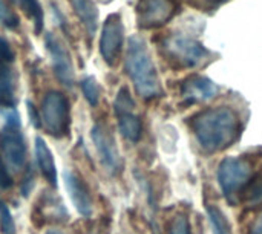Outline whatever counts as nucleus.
Here are the masks:
<instances>
[{
  "mask_svg": "<svg viewBox=\"0 0 262 234\" xmlns=\"http://www.w3.org/2000/svg\"><path fill=\"white\" fill-rule=\"evenodd\" d=\"M32 187H34V176H32V172H29V175L23 179V184H21V196L28 198Z\"/></svg>",
  "mask_w": 262,
  "mask_h": 234,
  "instance_id": "nucleus-28",
  "label": "nucleus"
},
{
  "mask_svg": "<svg viewBox=\"0 0 262 234\" xmlns=\"http://www.w3.org/2000/svg\"><path fill=\"white\" fill-rule=\"evenodd\" d=\"M26 109H28V115H29L31 124H32L35 129H40V127H41V118H40L38 110H37V107L34 106V103H32V101H26Z\"/></svg>",
  "mask_w": 262,
  "mask_h": 234,
  "instance_id": "nucleus-26",
  "label": "nucleus"
},
{
  "mask_svg": "<svg viewBox=\"0 0 262 234\" xmlns=\"http://www.w3.org/2000/svg\"><path fill=\"white\" fill-rule=\"evenodd\" d=\"M41 120L48 129V132L55 136L61 138L69 130V103L66 97L60 92H48L41 101Z\"/></svg>",
  "mask_w": 262,
  "mask_h": 234,
  "instance_id": "nucleus-4",
  "label": "nucleus"
},
{
  "mask_svg": "<svg viewBox=\"0 0 262 234\" xmlns=\"http://www.w3.org/2000/svg\"><path fill=\"white\" fill-rule=\"evenodd\" d=\"M206 212H207V216H209V221H210V225H212V233L233 234L232 233L230 222L227 221L226 215H224L216 205L207 204V205H206Z\"/></svg>",
  "mask_w": 262,
  "mask_h": 234,
  "instance_id": "nucleus-18",
  "label": "nucleus"
},
{
  "mask_svg": "<svg viewBox=\"0 0 262 234\" xmlns=\"http://www.w3.org/2000/svg\"><path fill=\"white\" fill-rule=\"evenodd\" d=\"M192 132L206 153H218L232 146L241 133L238 113L227 106L200 112L190 121Z\"/></svg>",
  "mask_w": 262,
  "mask_h": 234,
  "instance_id": "nucleus-1",
  "label": "nucleus"
},
{
  "mask_svg": "<svg viewBox=\"0 0 262 234\" xmlns=\"http://www.w3.org/2000/svg\"><path fill=\"white\" fill-rule=\"evenodd\" d=\"M11 185H12V179H11L9 173H8V169H6V166L3 162V158L0 155V189L2 190H6Z\"/></svg>",
  "mask_w": 262,
  "mask_h": 234,
  "instance_id": "nucleus-27",
  "label": "nucleus"
},
{
  "mask_svg": "<svg viewBox=\"0 0 262 234\" xmlns=\"http://www.w3.org/2000/svg\"><path fill=\"white\" fill-rule=\"evenodd\" d=\"M0 228L3 234H15V224L9 208L0 202Z\"/></svg>",
  "mask_w": 262,
  "mask_h": 234,
  "instance_id": "nucleus-22",
  "label": "nucleus"
},
{
  "mask_svg": "<svg viewBox=\"0 0 262 234\" xmlns=\"http://www.w3.org/2000/svg\"><path fill=\"white\" fill-rule=\"evenodd\" d=\"M45 41H46V48H48V52H49L51 60H52V69H54L55 77L66 87H71L74 84L75 74H74L72 60H71V55H69L66 46L52 32H49L46 35Z\"/></svg>",
  "mask_w": 262,
  "mask_h": 234,
  "instance_id": "nucleus-8",
  "label": "nucleus"
},
{
  "mask_svg": "<svg viewBox=\"0 0 262 234\" xmlns=\"http://www.w3.org/2000/svg\"><path fill=\"white\" fill-rule=\"evenodd\" d=\"M14 61V52L5 38H0V67Z\"/></svg>",
  "mask_w": 262,
  "mask_h": 234,
  "instance_id": "nucleus-25",
  "label": "nucleus"
},
{
  "mask_svg": "<svg viewBox=\"0 0 262 234\" xmlns=\"http://www.w3.org/2000/svg\"><path fill=\"white\" fill-rule=\"evenodd\" d=\"M246 187H249V190L244 193V198H246L247 201L255 202V201L262 199V179H259V178L255 179V181L250 179V182H249Z\"/></svg>",
  "mask_w": 262,
  "mask_h": 234,
  "instance_id": "nucleus-24",
  "label": "nucleus"
},
{
  "mask_svg": "<svg viewBox=\"0 0 262 234\" xmlns=\"http://www.w3.org/2000/svg\"><path fill=\"white\" fill-rule=\"evenodd\" d=\"M124 63H126V72L134 83L137 93L141 98L152 100L163 93L157 67L143 38L137 35L129 37Z\"/></svg>",
  "mask_w": 262,
  "mask_h": 234,
  "instance_id": "nucleus-2",
  "label": "nucleus"
},
{
  "mask_svg": "<svg viewBox=\"0 0 262 234\" xmlns=\"http://www.w3.org/2000/svg\"><path fill=\"white\" fill-rule=\"evenodd\" d=\"M46 234H63L61 231H58V230H48Z\"/></svg>",
  "mask_w": 262,
  "mask_h": 234,
  "instance_id": "nucleus-31",
  "label": "nucleus"
},
{
  "mask_svg": "<svg viewBox=\"0 0 262 234\" xmlns=\"http://www.w3.org/2000/svg\"><path fill=\"white\" fill-rule=\"evenodd\" d=\"M135 107V101L129 92V89L126 86H123L118 93H117V98H115V103H114V109H115V113L117 115H124V113H132Z\"/></svg>",
  "mask_w": 262,
  "mask_h": 234,
  "instance_id": "nucleus-19",
  "label": "nucleus"
},
{
  "mask_svg": "<svg viewBox=\"0 0 262 234\" xmlns=\"http://www.w3.org/2000/svg\"><path fill=\"white\" fill-rule=\"evenodd\" d=\"M0 147H2L3 158L14 170H20L25 166L26 144H25V138L20 129L5 126L0 135Z\"/></svg>",
  "mask_w": 262,
  "mask_h": 234,
  "instance_id": "nucleus-10",
  "label": "nucleus"
},
{
  "mask_svg": "<svg viewBox=\"0 0 262 234\" xmlns=\"http://www.w3.org/2000/svg\"><path fill=\"white\" fill-rule=\"evenodd\" d=\"M91 138L95 144V149L98 152L103 167L111 175L118 173V170L121 169V158L109 130L101 124H95L91 130Z\"/></svg>",
  "mask_w": 262,
  "mask_h": 234,
  "instance_id": "nucleus-9",
  "label": "nucleus"
},
{
  "mask_svg": "<svg viewBox=\"0 0 262 234\" xmlns=\"http://www.w3.org/2000/svg\"><path fill=\"white\" fill-rule=\"evenodd\" d=\"M227 0H204V3L207 5V6H210V8H218L220 5H223V3H226Z\"/></svg>",
  "mask_w": 262,
  "mask_h": 234,
  "instance_id": "nucleus-30",
  "label": "nucleus"
},
{
  "mask_svg": "<svg viewBox=\"0 0 262 234\" xmlns=\"http://www.w3.org/2000/svg\"><path fill=\"white\" fill-rule=\"evenodd\" d=\"M118 130L130 143H137L141 138V121L134 113L118 115Z\"/></svg>",
  "mask_w": 262,
  "mask_h": 234,
  "instance_id": "nucleus-16",
  "label": "nucleus"
},
{
  "mask_svg": "<svg viewBox=\"0 0 262 234\" xmlns=\"http://www.w3.org/2000/svg\"><path fill=\"white\" fill-rule=\"evenodd\" d=\"M17 6H20L26 15L29 18H32L34 21V32L35 34H40L43 31V20H45V15H43V8L40 5L38 0H12Z\"/></svg>",
  "mask_w": 262,
  "mask_h": 234,
  "instance_id": "nucleus-17",
  "label": "nucleus"
},
{
  "mask_svg": "<svg viewBox=\"0 0 262 234\" xmlns=\"http://www.w3.org/2000/svg\"><path fill=\"white\" fill-rule=\"evenodd\" d=\"M34 153H35V161H37V166H38L43 178L52 187H57V169H55V162H54V158H52V153H51L48 144L40 136H37L34 139Z\"/></svg>",
  "mask_w": 262,
  "mask_h": 234,
  "instance_id": "nucleus-13",
  "label": "nucleus"
},
{
  "mask_svg": "<svg viewBox=\"0 0 262 234\" xmlns=\"http://www.w3.org/2000/svg\"><path fill=\"white\" fill-rule=\"evenodd\" d=\"M169 234H192V228H190V224H189L187 218L183 216V215L175 216V219L170 224Z\"/></svg>",
  "mask_w": 262,
  "mask_h": 234,
  "instance_id": "nucleus-23",
  "label": "nucleus"
},
{
  "mask_svg": "<svg viewBox=\"0 0 262 234\" xmlns=\"http://www.w3.org/2000/svg\"><path fill=\"white\" fill-rule=\"evenodd\" d=\"M123 38H124V26H123L121 15L114 12L107 15L100 38V52L107 64L111 66L115 64L123 48Z\"/></svg>",
  "mask_w": 262,
  "mask_h": 234,
  "instance_id": "nucleus-7",
  "label": "nucleus"
},
{
  "mask_svg": "<svg viewBox=\"0 0 262 234\" xmlns=\"http://www.w3.org/2000/svg\"><path fill=\"white\" fill-rule=\"evenodd\" d=\"M135 9L140 28H160L173 17L177 11V0H137Z\"/></svg>",
  "mask_w": 262,
  "mask_h": 234,
  "instance_id": "nucleus-6",
  "label": "nucleus"
},
{
  "mask_svg": "<svg viewBox=\"0 0 262 234\" xmlns=\"http://www.w3.org/2000/svg\"><path fill=\"white\" fill-rule=\"evenodd\" d=\"M0 23L8 29H17L20 25L17 14L3 0H0Z\"/></svg>",
  "mask_w": 262,
  "mask_h": 234,
  "instance_id": "nucleus-21",
  "label": "nucleus"
},
{
  "mask_svg": "<svg viewBox=\"0 0 262 234\" xmlns=\"http://www.w3.org/2000/svg\"><path fill=\"white\" fill-rule=\"evenodd\" d=\"M163 46L169 60L183 67H195L209 57V51L198 40L183 34L170 35Z\"/></svg>",
  "mask_w": 262,
  "mask_h": 234,
  "instance_id": "nucleus-3",
  "label": "nucleus"
},
{
  "mask_svg": "<svg viewBox=\"0 0 262 234\" xmlns=\"http://www.w3.org/2000/svg\"><path fill=\"white\" fill-rule=\"evenodd\" d=\"M71 6L74 8V12L83 23L84 29L91 37L97 32L98 26V9L92 0H69Z\"/></svg>",
  "mask_w": 262,
  "mask_h": 234,
  "instance_id": "nucleus-14",
  "label": "nucleus"
},
{
  "mask_svg": "<svg viewBox=\"0 0 262 234\" xmlns=\"http://www.w3.org/2000/svg\"><path fill=\"white\" fill-rule=\"evenodd\" d=\"M17 104L15 97V80L8 67H0V106L14 109Z\"/></svg>",
  "mask_w": 262,
  "mask_h": 234,
  "instance_id": "nucleus-15",
  "label": "nucleus"
},
{
  "mask_svg": "<svg viewBox=\"0 0 262 234\" xmlns=\"http://www.w3.org/2000/svg\"><path fill=\"white\" fill-rule=\"evenodd\" d=\"M250 234H262V213L255 219V222L250 228Z\"/></svg>",
  "mask_w": 262,
  "mask_h": 234,
  "instance_id": "nucleus-29",
  "label": "nucleus"
},
{
  "mask_svg": "<svg viewBox=\"0 0 262 234\" xmlns=\"http://www.w3.org/2000/svg\"><path fill=\"white\" fill-rule=\"evenodd\" d=\"M252 178V164L246 158H226L218 169V184L229 198L244 189Z\"/></svg>",
  "mask_w": 262,
  "mask_h": 234,
  "instance_id": "nucleus-5",
  "label": "nucleus"
},
{
  "mask_svg": "<svg viewBox=\"0 0 262 234\" xmlns=\"http://www.w3.org/2000/svg\"><path fill=\"white\" fill-rule=\"evenodd\" d=\"M216 92H218L216 84L203 75H192L181 86L183 97L190 103L209 101L216 95Z\"/></svg>",
  "mask_w": 262,
  "mask_h": 234,
  "instance_id": "nucleus-12",
  "label": "nucleus"
},
{
  "mask_svg": "<svg viewBox=\"0 0 262 234\" xmlns=\"http://www.w3.org/2000/svg\"><path fill=\"white\" fill-rule=\"evenodd\" d=\"M63 181H64L66 192H68L77 213L83 218H89L92 215V199H91V195H89L88 189L84 187V184L74 173H69V172L63 173Z\"/></svg>",
  "mask_w": 262,
  "mask_h": 234,
  "instance_id": "nucleus-11",
  "label": "nucleus"
},
{
  "mask_svg": "<svg viewBox=\"0 0 262 234\" xmlns=\"http://www.w3.org/2000/svg\"><path fill=\"white\" fill-rule=\"evenodd\" d=\"M81 92L91 106H97L100 101V86L94 77H84L81 80Z\"/></svg>",
  "mask_w": 262,
  "mask_h": 234,
  "instance_id": "nucleus-20",
  "label": "nucleus"
}]
</instances>
